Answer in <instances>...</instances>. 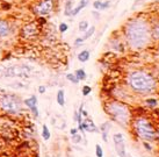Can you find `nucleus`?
Instances as JSON below:
<instances>
[{"label":"nucleus","mask_w":159,"mask_h":157,"mask_svg":"<svg viewBox=\"0 0 159 157\" xmlns=\"http://www.w3.org/2000/svg\"><path fill=\"white\" fill-rule=\"evenodd\" d=\"M124 37L131 49H140L151 42L150 22L144 18L129 20L124 26Z\"/></svg>","instance_id":"1"},{"label":"nucleus","mask_w":159,"mask_h":157,"mask_svg":"<svg viewBox=\"0 0 159 157\" xmlns=\"http://www.w3.org/2000/svg\"><path fill=\"white\" fill-rule=\"evenodd\" d=\"M128 84L134 91L149 92L154 89L156 82L151 75L137 70L128 75Z\"/></svg>","instance_id":"2"},{"label":"nucleus","mask_w":159,"mask_h":157,"mask_svg":"<svg viewBox=\"0 0 159 157\" xmlns=\"http://www.w3.org/2000/svg\"><path fill=\"white\" fill-rule=\"evenodd\" d=\"M107 113L112 117V118L119 122L121 124H129V120H130V113H129V110L126 105L121 104V103H117V101H114V103H110L106 107Z\"/></svg>","instance_id":"3"},{"label":"nucleus","mask_w":159,"mask_h":157,"mask_svg":"<svg viewBox=\"0 0 159 157\" xmlns=\"http://www.w3.org/2000/svg\"><path fill=\"white\" fill-rule=\"evenodd\" d=\"M135 128L138 134L139 138H144V140H153L156 138V131L153 128V126L146 119L139 118L135 122Z\"/></svg>","instance_id":"4"},{"label":"nucleus","mask_w":159,"mask_h":157,"mask_svg":"<svg viewBox=\"0 0 159 157\" xmlns=\"http://www.w3.org/2000/svg\"><path fill=\"white\" fill-rule=\"evenodd\" d=\"M0 107L6 113L15 114L21 111V103L19 98L14 96H9V94H5L0 98Z\"/></svg>","instance_id":"5"},{"label":"nucleus","mask_w":159,"mask_h":157,"mask_svg":"<svg viewBox=\"0 0 159 157\" xmlns=\"http://www.w3.org/2000/svg\"><path fill=\"white\" fill-rule=\"evenodd\" d=\"M30 71L29 68L23 65H13L8 68L5 71V76L6 77H15V76H27L28 72Z\"/></svg>","instance_id":"6"},{"label":"nucleus","mask_w":159,"mask_h":157,"mask_svg":"<svg viewBox=\"0 0 159 157\" xmlns=\"http://www.w3.org/2000/svg\"><path fill=\"white\" fill-rule=\"evenodd\" d=\"M52 8H53V1L52 0H42L40 4L36 6V13L39 15H48L52 12Z\"/></svg>","instance_id":"7"},{"label":"nucleus","mask_w":159,"mask_h":157,"mask_svg":"<svg viewBox=\"0 0 159 157\" xmlns=\"http://www.w3.org/2000/svg\"><path fill=\"white\" fill-rule=\"evenodd\" d=\"M114 144H115V149L116 152L119 154L120 157H126V148H124V138L122 134H115L113 136Z\"/></svg>","instance_id":"8"},{"label":"nucleus","mask_w":159,"mask_h":157,"mask_svg":"<svg viewBox=\"0 0 159 157\" xmlns=\"http://www.w3.org/2000/svg\"><path fill=\"white\" fill-rule=\"evenodd\" d=\"M39 33V27L36 26L35 23H29L25 26V28L22 29V36L26 39H32L35 37Z\"/></svg>","instance_id":"9"},{"label":"nucleus","mask_w":159,"mask_h":157,"mask_svg":"<svg viewBox=\"0 0 159 157\" xmlns=\"http://www.w3.org/2000/svg\"><path fill=\"white\" fill-rule=\"evenodd\" d=\"M25 104L26 106H28L32 112H33V114L35 115V118H37L39 117V110H37V98L35 97V96H32L30 98H28L25 100Z\"/></svg>","instance_id":"10"},{"label":"nucleus","mask_w":159,"mask_h":157,"mask_svg":"<svg viewBox=\"0 0 159 157\" xmlns=\"http://www.w3.org/2000/svg\"><path fill=\"white\" fill-rule=\"evenodd\" d=\"M150 33L151 39L159 40V18L150 21Z\"/></svg>","instance_id":"11"},{"label":"nucleus","mask_w":159,"mask_h":157,"mask_svg":"<svg viewBox=\"0 0 159 157\" xmlns=\"http://www.w3.org/2000/svg\"><path fill=\"white\" fill-rule=\"evenodd\" d=\"M81 127H83V131H98V128H96V126L94 124L92 120H90V119H85L83 122H81Z\"/></svg>","instance_id":"12"},{"label":"nucleus","mask_w":159,"mask_h":157,"mask_svg":"<svg viewBox=\"0 0 159 157\" xmlns=\"http://www.w3.org/2000/svg\"><path fill=\"white\" fill-rule=\"evenodd\" d=\"M9 32H11V28H9V25L8 22L5 21V20H0V37H6L9 35Z\"/></svg>","instance_id":"13"},{"label":"nucleus","mask_w":159,"mask_h":157,"mask_svg":"<svg viewBox=\"0 0 159 157\" xmlns=\"http://www.w3.org/2000/svg\"><path fill=\"white\" fill-rule=\"evenodd\" d=\"M87 5H88V0H80L79 5L76 7V8H73V9H72V12H71V15H72V16H76V15H78L80 11H81L83 8H85Z\"/></svg>","instance_id":"14"},{"label":"nucleus","mask_w":159,"mask_h":157,"mask_svg":"<svg viewBox=\"0 0 159 157\" xmlns=\"http://www.w3.org/2000/svg\"><path fill=\"white\" fill-rule=\"evenodd\" d=\"M78 59H79L80 62H83V63L87 62V61L90 59V51H88V50H83V51L78 55Z\"/></svg>","instance_id":"15"},{"label":"nucleus","mask_w":159,"mask_h":157,"mask_svg":"<svg viewBox=\"0 0 159 157\" xmlns=\"http://www.w3.org/2000/svg\"><path fill=\"white\" fill-rule=\"evenodd\" d=\"M57 103L59 106H64L65 105V96H64V91L59 90L57 92Z\"/></svg>","instance_id":"16"},{"label":"nucleus","mask_w":159,"mask_h":157,"mask_svg":"<svg viewBox=\"0 0 159 157\" xmlns=\"http://www.w3.org/2000/svg\"><path fill=\"white\" fill-rule=\"evenodd\" d=\"M94 32H95V27H88V29H87L86 32H85V35L81 37V39H83V41H86L87 39H90L93 34H94Z\"/></svg>","instance_id":"17"},{"label":"nucleus","mask_w":159,"mask_h":157,"mask_svg":"<svg viewBox=\"0 0 159 157\" xmlns=\"http://www.w3.org/2000/svg\"><path fill=\"white\" fill-rule=\"evenodd\" d=\"M74 75H76V77H77V78L79 79V82L80 80H85V79H86V72L84 71L83 69H78V70L76 71Z\"/></svg>","instance_id":"18"},{"label":"nucleus","mask_w":159,"mask_h":157,"mask_svg":"<svg viewBox=\"0 0 159 157\" xmlns=\"http://www.w3.org/2000/svg\"><path fill=\"white\" fill-rule=\"evenodd\" d=\"M71 12H72V1H71V0H67L66 5H65V12H64V14H65L66 16H70V15H71Z\"/></svg>","instance_id":"19"},{"label":"nucleus","mask_w":159,"mask_h":157,"mask_svg":"<svg viewBox=\"0 0 159 157\" xmlns=\"http://www.w3.org/2000/svg\"><path fill=\"white\" fill-rule=\"evenodd\" d=\"M87 29H88V22H87L86 20L80 21L79 22V30L80 32H86Z\"/></svg>","instance_id":"20"},{"label":"nucleus","mask_w":159,"mask_h":157,"mask_svg":"<svg viewBox=\"0 0 159 157\" xmlns=\"http://www.w3.org/2000/svg\"><path fill=\"white\" fill-rule=\"evenodd\" d=\"M66 78H67V80H70V82L73 83V84H78V83H79V79L76 77V75H72V73H67Z\"/></svg>","instance_id":"21"},{"label":"nucleus","mask_w":159,"mask_h":157,"mask_svg":"<svg viewBox=\"0 0 159 157\" xmlns=\"http://www.w3.org/2000/svg\"><path fill=\"white\" fill-rule=\"evenodd\" d=\"M108 127L109 124H105L101 126V129H102V138H103V141H107V133H108Z\"/></svg>","instance_id":"22"},{"label":"nucleus","mask_w":159,"mask_h":157,"mask_svg":"<svg viewBox=\"0 0 159 157\" xmlns=\"http://www.w3.org/2000/svg\"><path fill=\"white\" fill-rule=\"evenodd\" d=\"M42 136L44 140H49L50 138V131L48 129V127H46V124L43 126V131H42Z\"/></svg>","instance_id":"23"},{"label":"nucleus","mask_w":159,"mask_h":157,"mask_svg":"<svg viewBox=\"0 0 159 157\" xmlns=\"http://www.w3.org/2000/svg\"><path fill=\"white\" fill-rule=\"evenodd\" d=\"M95 154H96V157H102V156H103V151H102V148L100 147L99 144H96V147H95Z\"/></svg>","instance_id":"24"},{"label":"nucleus","mask_w":159,"mask_h":157,"mask_svg":"<svg viewBox=\"0 0 159 157\" xmlns=\"http://www.w3.org/2000/svg\"><path fill=\"white\" fill-rule=\"evenodd\" d=\"M58 28H59V32H60V33H65L67 29H69V26H67L66 23L62 22V23L59 25V27H58Z\"/></svg>","instance_id":"25"},{"label":"nucleus","mask_w":159,"mask_h":157,"mask_svg":"<svg viewBox=\"0 0 159 157\" xmlns=\"http://www.w3.org/2000/svg\"><path fill=\"white\" fill-rule=\"evenodd\" d=\"M91 91H92V89H91V86L85 85V86H84V87H83V94H84V96H88V94L91 93Z\"/></svg>","instance_id":"26"},{"label":"nucleus","mask_w":159,"mask_h":157,"mask_svg":"<svg viewBox=\"0 0 159 157\" xmlns=\"http://www.w3.org/2000/svg\"><path fill=\"white\" fill-rule=\"evenodd\" d=\"M146 104L149 105L150 107H156V106H157V100H156V99H147V100H146Z\"/></svg>","instance_id":"27"},{"label":"nucleus","mask_w":159,"mask_h":157,"mask_svg":"<svg viewBox=\"0 0 159 157\" xmlns=\"http://www.w3.org/2000/svg\"><path fill=\"white\" fill-rule=\"evenodd\" d=\"M101 0H95L94 2H93V7H94V9H98L100 11V6H101Z\"/></svg>","instance_id":"28"},{"label":"nucleus","mask_w":159,"mask_h":157,"mask_svg":"<svg viewBox=\"0 0 159 157\" xmlns=\"http://www.w3.org/2000/svg\"><path fill=\"white\" fill-rule=\"evenodd\" d=\"M109 5H110V2L107 0V1H105V2H101V6H100V11H102V9H107L108 7H109Z\"/></svg>","instance_id":"29"},{"label":"nucleus","mask_w":159,"mask_h":157,"mask_svg":"<svg viewBox=\"0 0 159 157\" xmlns=\"http://www.w3.org/2000/svg\"><path fill=\"white\" fill-rule=\"evenodd\" d=\"M80 140H81V138H80V135H78V134H76V135H73V142H76V143H78V142H80Z\"/></svg>","instance_id":"30"},{"label":"nucleus","mask_w":159,"mask_h":157,"mask_svg":"<svg viewBox=\"0 0 159 157\" xmlns=\"http://www.w3.org/2000/svg\"><path fill=\"white\" fill-rule=\"evenodd\" d=\"M83 42H84V41H83V39H81V37H78V39L74 41V44H76V46H79V44H81Z\"/></svg>","instance_id":"31"},{"label":"nucleus","mask_w":159,"mask_h":157,"mask_svg":"<svg viewBox=\"0 0 159 157\" xmlns=\"http://www.w3.org/2000/svg\"><path fill=\"white\" fill-rule=\"evenodd\" d=\"M39 92H40V93H44V92H46V87H44V86H40V87H39Z\"/></svg>","instance_id":"32"},{"label":"nucleus","mask_w":159,"mask_h":157,"mask_svg":"<svg viewBox=\"0 0 159 157\" xmlns=\"http://www.w3.org/2000/svg\"><path fill=\"white\" fill-rule=\"evenodd\" d=\"M70 133H71V135H76V134L78 133V129H76V128H73V129H71V131H70Z\"/></svg>","instance_id":"33"},{"label":"nucleus","mask_w":159,"mask_h":157,"mask_svg":"<svg viewBox=\"0 0 159 157\" xmlns=\"http://www.w3.org/2000/svg\"><path fill=\"white\" fill-rule=\"evenodd\" d=\"M93 15H94V16H96V18H99V14L95 13V12H93Z\"/></svg>","instance_id":"34"},{"label":"nucleus","mask_w":159,"mask_h":157,"mask_svg":"<svg viewBox=\"0 0 159 157\" xmlns=\"http://www.w3.org/2000/svg\"><path fill=\"white\" fill-rule=\"evenodd\" d=\"M0 73H1V71H0ZM0 77H1V75H0Z\"/></svg>","instance_id":"35"},{"label":"nucleus","mask_w":159,"mask_h":157,"mask_svg":"<svg viewBox=\"0 0 159 157\" xmlns=\"http://www.w3.org/2000/svg\"><path fill=\"white\" fill-rule=\"evenodd\" d=\"M158 136H159V131H158Z\"/></svg>","instance_id":"36"}]
</instances>
